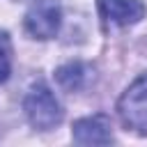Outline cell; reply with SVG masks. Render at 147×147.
I'll list each match as a JSON object with an SVG mask.
<instances>
[{"label": "cell", "instance_id": "8992f818", "mask_svg": "<svg viewBox=\"0 0 147 147\" xmlns=\"http://www.w3.org/2000/svg\"><path fill=\"white\" fill-rule=\"evenodd\" d=\"M90 78V69L80 62H69L64 67L57 69V83L64 87V90H80Z\"/></svg>", "mask_w": 147, "mask_h": 147}, {"label": "cell", "instance_id": "7a4b0ae2", "mask_svg": "<svg viewBox=\"0 0 147 147\" xmlns=\"http://www.w3.org/2000/svg\"><path fill=\"white\" fill-rule=\"evenodd\" d=\"M119 119L136 133H147V71L140 74L117 101Z\"/></svg>", "mask_w": 147, "mask_h": 147}, {"label": "cell", "instance_id": "52a82bcc", "mask_svg": "<svg viewBox=\"0 0 147 147\" xmlns=\"http://www.w3.org/2000/svg\"><path fill=\"white\" fill-rule=\"evenodd\" d=\"M7 76H9V60H7V55L0 51V83H5Z\"/></svg>", "mask_w": 147, "mask_h": 147}, {"label": "cell", "instance_id": "3957f363", "mask_svg": "<svg viewBox=\"0 0 147 147\" xmlns=\"http://www.w3.org/2000/svg\"><path fill=\"white\" fill-rule=\"evenodd\" d=\"M60 0H37L25 14V30L34 39H51L60 30Z\"/></svg>", "mask_w": 147, "mask_h": 147}, {"label": "cell", "instance_id": "5b68a950", "mask_svg": "<svg viewBox=\"0 0 147 147\" xmlns=\"http://www.w3.org/2000/svg\"><path fill=\"white\" fill-rule=\"evenodd\" d=\"M99 11L108 23L124 28L138 23L145 16L147 7L140 0H99Z\"/></svg>", "mask_w": 147, "mask_h": 147}, {"label": "cell", "instance_id": "277c9868", "mask_svg": "<svg viewBox=\"0 0 147 147\" xmlns=\"http://www.w3.org/2000/svg\"><path fill=\"white\" fill-rule=\"evenodd\" d=\"M71 136L78 145H108L113 142V126L106 115H92L74 122Z\"/></svg>", "mask_w": 147, "mask_h": 147}, {"label": "cell", "instance_id": "6da1fadb", "mask_svg": "<svg viewBox=\"0 0 147 147\" xmlns=\"http://www.w3.org/2000/svg\"><path fill=\"white\" fill-rule=\"evenodd\" d=\"M23 110L30 119V124L39 131H51L62 122V108L55 99V94L44 85L37 83L30 87L23 101Z\"/></svg>", "mask_w": 147, "mask_h": 147}]
</instances>
